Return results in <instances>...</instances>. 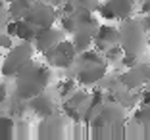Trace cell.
<instances>
[{
    "label": "cell",
    "mask_w": 150,
    "mask_h": 140,
    "mask_svg": "<svg viewBox=\"0 0 150 140\" xmlns=\"http://www.w3.org/2000/svg\"><path fill=\"white\" fill-rule=\"evenodd\" d=\"M33 58V48H31V42L27 40H21L18 46H12L4 60V65H2V75L4 77H16L18 71L25 65L27 61Z\"/></svg>",
    "instance_id": "3957f363"
},
{
    "label": "cell",
    "mask_w": 150,
    "mask_h": 140,
    "mask_svg": "<svg viewBox=\"0 0 150 140\" xmlns=\"http://www.w3.org/2000/svg\"><path fill=\"white\" fill-rule=\"evenodd\" d=\"M135 2L137 0H108V4L112 6L115 13V19L123 21V19L131 18L133 12H135Z\"/></svg>",
    "instance_id": "8fae6325"
},
{
    "label": "cell",
    "mask_w": 150,
    "mask_h": 140,
    "mask_svg": "<svg viewBox=\"0 0 150 140\" xmlns=\"http://www.w3.org/2000/svg\"><path fill=\"white\" fill-rule=\"evenodd\" d=\"M123 48H121V44H112L110 48L104 52V58H106L108 63H119L121 58H123Z\"/></svg>",
    "instance_id": "44dd1931"
},
{
    "label": "cell",
    "mask_w": 150,
    "mask_h": 140,
    "mask_svg": "<svg viewBox=\"0 0 150 140\" xmlns=\"http://www.w3.org/2000/svg\"><path fill=\"white\" fill-rule=\"evenodd\" d=\"M46 2H48V4H52V6H62L66 0H46Z\"/></svg>",
    "instance_id": "d6a6232c"
},
{
    "label": "cell",
    "mask_w": 150,
    "mask_h": 140,
    "mask_svg": "<svg viewBox=\"0 0 150 140\" xmlns=\"http://www.w3.org/2000/svg\"><path fill=\"white\" fill-rule=\"evenodd\" d=\"M100 115L106 121V127H121L127 121V108L119 102H104L100 108Z\"/></svg>",
    "instance_id": "52a82bcc"
},
{
    "label": "cell",
    "mask_w": 150,
    "mask_h": 140,
    "mask_svg": "<svg viewBox=\"0 0 150 140\" xmlns=\"http://www.w3.org/2000/svg\"><path fill=\"white\" fill-rule=\"evenodd\" d=\"M27 136H29V123L19 117L16 121V138H27Z\"/></svg>",
    "instance_id": "603a6c76"
},
{
    "label": "cell",
    "mask_w": 150,
    "mask_h": 140,
    "mask_svg": "<svg viewBox=\"0 0 150 140\" xmlns=\"http://www.w3.org/2000/svg\"><path fill=\"white\" fill-rule=\"evenodd\" d=\"M62 111H64V117L71 119L73 123H83V111H81L79 108H75V106H71L69 102H66V100H64Z\"/></svg>",
    "instance_id": "ffe728a7"
},
{
    "label": "cell",
    "mask_w": 150,
    "mask_h": 140,
    "mask_svg": "<svg viewBox=\"0 0 150 140\" xmlns=\"http://www.w3.org/2000/svg\"><path fill=\"white\" fill-rule=\"evenodd\" d=\"M66 134V125H64L62 115H48V117H42L39 125V132L37 136L39 138H62Z\"/></svg>",
    "instance_id": "ba28073f"
},
{
    "label": "cell",
    "mask_w": 150,
    "mask_h": 140,
    "mask_svg": "<svg viewBox=\"0 0 150 140\" xmlns=\"http://www.w3.org/2000/svg\"><path fill=\"white\" fill-rule=\"evenodd\" d=\"M13 46V37L8 33H0V48L2 50H10Z\"/></svg>",
    "instance_id": "484cf974"
},
{
    "label": "cell",
    "mask_w": 150,
    "mask_h": 140,
    "mask_svg": "<svg viewBox=\"0 0 150 140\" xmlns=\"http://www.w3.org/2000/svg\"><path fill=\"white\" fill-rule=\"evenodd\" d=\"M94 31L91 29H77L73 33V44H75V48H77V52H85V50L88 48H93V42H94Z\"/></svg>",
    "instance_id": "7c38bea8"
},
{
    "label": "cell",
    "mask_w": 150,
    "mask_h": 140,
    "mask_svg": "<svg viewBox=\"0 0 150 140\" xmlns=\"http://www.w3.org/2000/svg\"><path fill=\"white\" fill-rule=\"evenodd\" d=\"M77 87H79V83H77V79L75 77H69V79L62 81L60 83V88H58V94L64 98V100H67V98L73 94L75 90H77Z\"/></svg>",
    "instance_id": "d6986e66"
},
{
    "label": "cell",
    "mask_w": 150,
    "mask_h": 140,
    "mask_svg": "<svg viewBox=\"0 0 150 140\" xmlns=\"http://www.w3.org/2000/svg\"><path fill=\"white\" fill-rule=\"evenodd\" d=\"M6 33L12 37H18V19H12L6 23Z\"/></svg>",
    "instance_id": "4316f807"
},
{
    "label": "cell",
    "mask_w": 150,
    "mask_h": 140,
    "mask_svg": "<svg viewBox=\"0 0 150 140\" xmlns=\"http://www.w3.org/2000/svg\"><path fill=\"white\" fill-rule=\"evenodd\" d=\"M133 121L144 129H150V104H139L133 113Z\"/></svg>",
    "instance_id": "e0dca14e"
},
{
    "label": "cell",
    "mask_w": 150,
    "mask_h": 140,
    "mask_svg": "<svg viewBox=\"0 0 150 140\" xmlns=\"http://www.w3.org/2000/svg\"><path fill=\"white\" fill-rule=\"evenodd\" d=\"M60 40H62V31L54 29V27H42V29L37 31L35 46L39 52H46V50L54 48Z\"/></svg>",
    "instance_id": "30bf717a"
},
{
    "label": "cell",
    "mask_w": 150,
    "mask_h": 140,
    "mask_svg": "<svg viewBox=\"0 0 150 140\" xmlns=\"http://www.w3.org/2000/svg\"><path fill=\"white\" fill-rule=\"evenodd\" d=\"M119 81L125 88L141 90L142 87L150 84V63H141L139 61L135 67H129L123 73H119Z\"/></svg>",
    "instance_id": "277c9868"
},
{
    "label": "cell",
    "mask_w": 150,
    "mask_h": 140,
    "mask_svg": "<svg viewBox=\"0 0 150 140\" xmlns=\"http://www.w3.org/2000/svg\"><path fill=\"white\" fill-rule=\"evenodd\" d=\"M148 63H150V60H148Z\"/></svg>",
    "instance_id": "d590c367"
},
{
    "label": "cell",
    "mask_w": 150,
    "mask_h": 140,
    "mask_svg": "<svg viewBox=\"0 0 150 140\" xmlns=\"http://www.w3.org/2000/svg\"><path fill=\"white\" fill-rule=\"evenodd\" d=\"M141 13H150V0H141Z\"/></svg>",
    "instance_id": "4dcf8cb0"
},
{
    "label": "cell",
    "mask_w": 150,
    "mask_h": 140,
    "mask_svg": "<svg viewBox=\"0 0 150 140\" xmlns=\"http://www.w3.org/2000/svg\"><path fill=\"white\" fill-rule=\"evenodd\" d=\"M50 77L52 73L48 67L29 60L16 75V96H19L21 100H31L33 96L46 90Z\"/></svg>",
    "instance_id": "6da1fadb"
},
{
    "label": "cell",
    "mask_w": 150,
    "mask_h": 140,
    "mask_svg": "<svg viewBox=\"0 0 150 140\" xmlns=\"http://www.w3.org/2000/svg\"><path fill=\"white\" fill-rule=\"evenodd\" d=\"M6 98H8V88H6V84L0 83V106L6 102Z\"/></svg>",
    "instance_id": "f546056e"
},
{
    "label": "cell",
    "mask_w": 150,
    "mask_h": 140,
    "mask_svg": "<svg viewBox=\"0 0 150 140\" xmlns=\"http://www.w3.org/2000/svg\"><path fill=\"white\" fill-rule=\"evenodd\" d=\"M94 39L110 44V46L112 44H119V29L114 25H100L96 31V35H94Z\"/></svg>",
    "instance_id": "5bb4252c"
},
{
    "label": "cell",
    "mask_w": 150,
    "mask_h": 140,
    "mask_svg": "<svg viewBox=\"0 0 150 140\" xmlns=\"http://www.w3.org/2000/svg\"><path fill=\"white\" fill-rule=\"evenodd\" d=\"M27 110H31L39 117H48L56 110V100H54V96H50L48 92L44 90L40 94H37V96H33L31 100H27Z\"/></svg>",
    "instance_id": "9c48e42d"
},
{
    "label": "cell",
    "mask_w": 150,
    "mask_h": 140,
    "mask_svg": "<svg viewBox=\"0 0 150 140\" xmlns=\"http://www.w3.org/2000/svg\"><path fill=\"white\" fill-rule=\"evenodd\" d=\"M62 29L66 31V33H75V31H77V19L73 18V13L62 18Z\"/></svg>",
    "instance_id": "7402d4cb"
},
{
    "label": "cell",
    "mask_w": 150,
    "mask_h": 140,
    "mask_svg": "<svg viewBox=\"0 0 150 140\" xmlns=\"http://www.w3.org/2000/svg\"><path fill=\"white\" fill-rule=\"evenodd\" d=\"M119 44H121L125 54L141 56L144 52V48L148 46V31L144 29L142 19H137L131 15V18L121 21V27H119Z\"/></svg>",
    "instance_id": "7a4b0ae2"
},
{
    "label": "cell",
    "mask_w": 150,
    "mask_h": 140,
    "mask_svg": "<svg viewBox=\"0 0 150 140\" xmlns=\"http://www.w3.org/2000/svg\"><path fill=\"white\" fill-rule=\"evenodd\" d=\"M0 138L2 140L16 138V121L12 115H0Z\"/></svg>",
    "instance_id": "2e32d148"
},
{
    "label": "cell",
    "mask_w": 150,
    "mask_h": 140,
    "mask_svg": "<svg viewBox=\"0 0 150 140\" xmlns=\"http://www.w3.org/2000/svg\"><path fill=\"white\" fill-rule=\"evenodd\" d=\"M139 104H150V88H142L141 90V102Z\"/></svg>",
    "instance_id": "f1b7e54d"
},
{
    "label": "cell",
    "mask_w": 150,
    "mask_h": 140,
    "mask_svg": "<svg viewBox=\"0 0 150 140\" xmlns=\"http://www.w3.org/2000/svg\"><path fill=\"white\" fill-rule=\"evenodd\" d=\"M10 13H8V8H4V2L0 0V27H6V23H8V18Z\"/></svg>",
    "instance_id": "83f0119b"
},
{
    "label": "cell",
    "mask_w": 150,
    "mask_h": 140,
    "mask_svg": "<svg viewBox=\"0 0 150 140\" xmlns=\"http://www.w3.org/2000/svg\"><path fill=\"white\" fill-rule=\"evenodd\" d=\"M148 46H150V35H148Z\"/></svg>",
    "instance_id": "836d02e7"
},
{
    "label": "cell",
    "mask_w": 150,
    "mask_h": 140,
    "mask_svg": "<svg viewBox=\"0 0 150 140\" xmlns=\"http://www.w3.org/2000/svg\"><path fill=\"white\" fill-rule=\"evenodd\" d=\"M142 23H144V29L148 31V35H150V13H144V15H142Z\"/></svg>",
    "instance_id": "1f68e13d"
},
{
    "label": "cell",
    "mask_w": 150,
    "mask_h": 140,
    "mask_svg": "<svg viewBox=\"0 0 150 140\" xmlns=\"http://www.w3.org/2000/svg\"><path fill=\"white\" fill-rule=\"evenodd\" d=\"M56 18H58L56 8H54L52 4H48L46 0H44V2H33L31 10H29L27 15H25L27 21H31L33 25H37L39 29H42V27H52V23H54Z\"/></svg>",
    "instance_id": "8992f818"
},
{
    "label": "cell",
    "mask_w": 150,
    "mask_h": 140,
    "mask_svg": "<svg viewBox=\"0 0 150 140\" xmlns=\"http://www.w3.org/2000/svg\"><path fill=\"white\" fill-rule=\"evenodd\" d=\"M6 2H13V0H6Z\"/></svg>",
    "instance_id": "e575fe53"
},
{
    "label": "cell",
    "mask_w": 150,
    "mask_h": 140,
    "mask_svg": "<svg viewBox=\"0 0 150 140\" xmlns=\"http://www.w3.org/2000/svg\"><path fill=\"white\" fill-rule=\"evenodd\" d=\"M66 102H69L71 106L79 108V110H81V108H87L88 102H91V92H87V90H79V88H77V90H75Z\"/></svg>",
    "instance_id": "ac0fdd59"
},
{
    "label": "cell",
    "mask_w": 150,
    "mask_h": 140,
    "mask_svg": "<svg viewBox=\"0 0 150 140\" xmlns=\"http://www.w3.org/2000/svg\"><path fill=\"white\" fill-rule=\"evenodd\" d=\"M98 15H100L102 19H106V21H112V19H115V13H114V10H112V6L108 4V2L100 4V8H98Z\"/></svg>",
    "instance_id": "cb8c5ba5"
},
{
    "label": "cell",
    "mask_w": 150,
    "mask_h": 140,
    "mask_svg": "<svg viewBox=\"0 0 150 140\" xmlns=\"http://www.w3.org/2000/svg\"><path fill=\"white\" fill-rule=\"evenodd\" d=\"M37 31H39V27L33 25V23L27 21V19H19V21H18V39H19V40L35 42Z\"/></svg>",
    "instance_id": "9a60e30c"
},
{
    "label": "cell",
    "mask_w": 150,
    "mask_h": 140,
    "mask_svg": "<svg viewBox=\"0 0 150 140\" xmlns=\"http://www.w3.org/2000/svg\"><path fill=\"white\" fill-rule=\"evenodd\" d=\"M108 75V61L104 63H79L75 79L81 87H94Z\"/></svg>",
    "instance_id": "5b68a950"
},
{
    "label": "cell",
    "mask_w": 150,
    "mask_h": 140,
    "mask_svg": "<svg viewBox=\"0 0 150 140\" xmlns=\"http://www.w3.org/2000/svg\"><path fill=\"white\" fill-rule=\"evenodd\" d=\"M121 65L125 67V69H129V67H135L139 63V56H133V54H123V58H121V61H119Z\"/></svg>",
    "instance_id": "d4e9b609"
},
{
    "label": "cell",
    "mask_w": 150,
    "mask_h": 140,
    "mask_svg": "<svg viewBox=\"0 0 150 140\" xmlns=\"http://www.w3.org/2000/svg\"><path fill=\"white\" fill-rule=\"evenodd\" d=\"M33 2L35 0H13V2H10L8 6V13H10V18L12 19H25L27 12L31 10Z\"/></svg>",
    "instance_id": "4fadbf2b"
}]
</instances>
